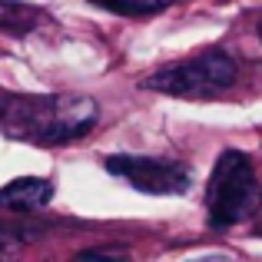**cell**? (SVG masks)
<instances>
[{
  "label": "cell",
  "instance_id": "obj_2",
  "mask_svg": "<svg viewBox=\"0 0 262 262\" xmlns=\"http://www.w3.org/2000/svg\"><path fill=\"white\" fill-rule=\"evenodd\" d=\"M262 203V186L249 156L239 149H226L216 160L209 183H206V212L216 229L246 223Z\"/></svg>",
  "mask_w": 262,
  "mask_h": 262
},
{
  "label": "cell",
  "instance_id": "obj_6",
  "mask_svg": "<svg viewBox=\"0 0 262 262\" xmlns=\"http://www.w3.org/2000/svg\"><path fill=\"white\" fill-rule=\"evenodd\" d=\"M37 24H43V13L20 0H0V30L7 33H30Z\"/></svg>",
  "mask_w": 262,
  "mask_h": 262
},
{
  "label": "cell",
  "instance_id": "obj_4",
  "mask_svg": "<svg viewBox=\"0 0 262 262\" xmlns=\"http://www.w3.org/2000/svg\"><path fill=\"white\" fill-rule=\"evenodd\" d=\"M106 169L149 196H176V192H186L192 183L189 166H179L173 160H153V156H110Z\"/></svg>",
  "mask_w": 262,
  "mask_h": 262
},
{
  "label": "cell",
  "instance_id": "obj_5",
  "mask_svg": "<svg viewBox=\"0 0 262 262\" xmlns=\"http://www.w3.org/2000/svg\"><path fill=\"white\" fill-rule=\"evenodd\" d=\"M53 199V183L40 176H20L0 189V209L7 212H37Z\"/></svg>",
  "mask_w": 262,
  "mask_h": 262
},
{
  "label": "cell",
  "instance_id": "obj_1",
  "mask_svg": "<svg viewBox=\"0 0 262 262\" xmlns=\"http://www.w3.org/2000/svg\"><path fill=\"white\" fill-rule=\"evenodd\" d=\"M100 120L96 100L80 93L50 96H4L0 100V129L13 140L37 146H57L83 136Z\"/></svg>",
  "mask_w": 262,
  "mask_h": 262
},
{
  "label": "cell",
  "instance_id": "obj_8",
  "mask_svg": "<svg viewBox=\"0 0 262 262\" xmlns=\"http://www.w3.org/2000/svg\"><path fill=\"white\" fill-rule=\"evenodd\" d=\"M110 256L113 259H126V249H103L100 246V249H83L80 252V259H110Z\"/></svg>",
  "mask_w": 262,
  "mask_h": 262
},
{
  "label": "cell",
  "instance_id": "obj_3",
  "mask_svg": "<svg viewBox=\"0 0 262 262\" xmlns=\"http://www.w3.org/2000/svg\"><path fill=\"white\" fill-rule=\"evenodd\" d=\"M236 73H239L236 60L229 53L209 50V53H199L192 60H183V63L156 70L146 80V90L179 96V100H209V96L226 93V90L236 83Z\"/></svg>",
  "mask_w": 262,
  "mask_h": 262
},
{
  "label": "cell",
  "instance_id": "obj_7",
  "mask_svg": "<svg viewBox=\"0 0 262 262\" xmlns=\"http://www.w3.org/2000/svg\"><path fill=\"white\" fill-rule=\"evenodd\" d=\"M90 4L103 7V10H113L120 17H149V13L166 10L176 0H90Z\"/></svg>",
  "mask_w": 262,
  "mask_h": 262
},
{
  "label": "cell",
  "instance_id": "obj_9",
  "mask_svg": "<svg viewBox=\"0 0 262 262\" xmlns=\"http://www.w3.org/2000/svg\"><path fill=\"white\" fill-rule=\"evenodd\" d=\"M259 37H262V20H259Z\"/></svg>",
  "mask_w": 262,
  "mask_h": 262
}]
</instances>
